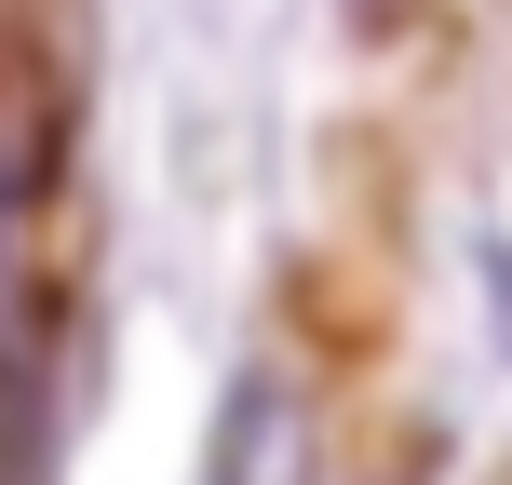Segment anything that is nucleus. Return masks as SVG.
I'll list each match as a JSON object with an SVG mask.
<instances>
[{
	"mask_svg": "<svg viewBox=\"0 0 512 485\" xmlns=\"http://www.w3.org/2000/svg\"><path fill=\"white\" fill-rule=\"evenodd\" d=\"M216 485H310V391L297 378H256L230 391V418H216Z\"/></svg>",
	"mask_w": 512,
	"mask_h": 485,
	"instance_id": "f257e3e1",
	"label": "nucleus"
}]
</instances>
